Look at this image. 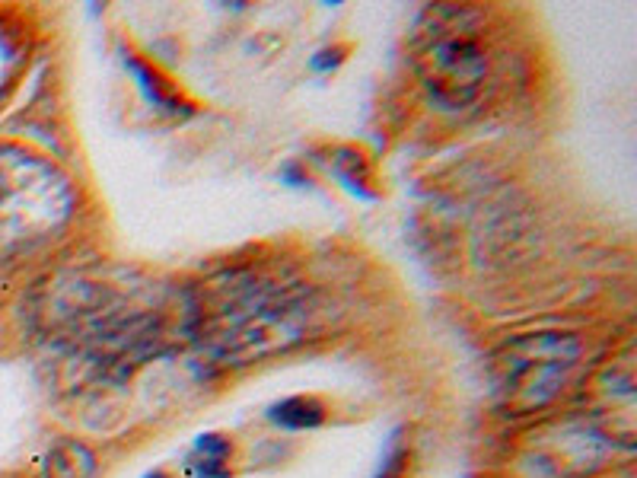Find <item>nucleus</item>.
Segmentation results:
<instances>
[{"instance_id":"obj_3","label":"nucleus","mask_w":637,"mask_h":478,"mask_svg":"<svg viewBox=\"0 0 637 478\" xmlns=\"http://www.w3.org/2000/svg\"><path fill=\"white\" fill-rule=\"evenodd\" d=\"M415 67L427 93L446 109H466L485 93L491 55L485 13L462 4L424 10L415 32Z\"/></svg>"},{"instance_id":"obj_4","label":"nucleus","mask_w":637,"mask_h":478,"mask_svg":"<svg viewBox=\"0 0 637 478\" xmlns=\"http://www.w3.org/2000/svg\"><path fill=\"white\" fill-rule=\"evenodd\" d=\"M74 214V189L61 169L0 144V262L48 243Z\"/></svg>"},{"instance_id":"obj_7","label":"nucleus","mask_w":637,"mask_h":478,"mask_svg":"<svg viewBox=\"0 0 637 478\" xmlns=\"http://www.w3.org/2000/svg\"><path fill=\"white\" fill-rule=\"evenodd\" d=\"M233 440L227 434H201L188 450L185 469L192 478H230L233 475Z\"/></svg>"},{"instance_id":"obj_5","label":"nucleus","mask_w":637,"mask_h":478,"mask_svg":"<svg viewBox=\"0 0 637 478\" xmlns=\"http://www.w3.org/2000/svg\"><path fill=\"white\" fill-rule=\"evenodd\" d=\"M583 357L587 345L574 332H532L510 338L491 364L497 405L507 415H529L552 405L577 380Z\"/></svg>"},{"instance_id":"obj_12","label":"nucleus","mask_w":637,"mask_h":478,"mask_svg":"<svg viewBox=\"0 0 637 478\" xmlns=\"http://www.w3.org/2000/svg\"><path fill=\"white\" fill-rule=\"evenodd\" d=\"M405 472H408V443L402 440V434H395L376 478H405Z\"/></svg>"},{"instance_id":"obj_13","label":"nucleus","mask_w":637,"mask_h":478,"mask_svg":"<svg viewBox=\"0 0 637 478\" xmlns=\"http://www.w3.org/2000/svg\"><path fill=\"white\" fill-rule=\"evenodd\" d=\"M144 478H169V472H166V469H153V472H147Z\"/></svg>"},{"instance_id":"obj_8","label":"nucleus","mask_w":637,"mask_h":478,"mask_svg":"<svg viewBox=\"0 0 637 478\" xmlns=\"http://www.w3.org/2000/svg\"><path fill=\"white\" fill-rule=\"evenodd\" d=\"M26 58H29L26 26L16 23L13 16H0V102L13 90L16 77L23 74Z\"/></svg>"},{"instance_id":"obj_1","label":"nucleus","mask_w":637,"mask_h":478,"mask_svg":"<svg viewBox=\"0 0 637 478\" xmlns=\"http://www.w3.org/2000/svg\"><path fill=\"white\" fill-rule=\"evenodd\" d=\"M169 310L150 284L71 275L48 281L32 313L51 335L99 364L141 361L166 338Z\"/></svg>"},{"instance_id":"obj_11","label":"nucleus","mask_w":637,"mask_h":478,"mask_svg":"<svg viewBox=\"0 0 637 478\" xmlns=\"http://www.w3.org/2000/svg\"><path fill=\"white\" fill-rule=\"evenodd\" d=\"M329 166L335 169V176L348 185V189H354L357 195H364V198H373L376 195V176H373V163L364 150H357V147H338L332 150V160Z\"/></svg>"},{"instance_id":"obj_6","label":"nucleus","mask_w":637,"mask_h":478,"mask_svg":"<svg viewBox=\"0 0 637 478\" xmlns=\"http://www.w3.org/2000/svg\"><path fill=\"white\" fill-rule=\"evenodd\" d=\"M125 67L137 77V87L144 90V96L153 102V106H160L172 115H192L195 106L182 96V90L172 83L163 71H157L150 61H144L141 55H134V51H125Z\"/></svg>"},{"instance_id":"obj_9","label":"nucleus","mask_w":637,"mask_h":478,"mask_svg":"<svg viewBox=\"0 0 637 478\" xmlns=\"http://www.w3.org/2000/svg\"><path fill=\"white\" fill-rule=\"evenodd\" d=\"M329 418V405L319 396H287L268 408V421L284 431H313Z\"/></svg>"},{"instance_id":"obj_2","label":"nucleus","mask_w":637,"mask_h":478,"mask_svg":"<svg viewBox=\"0 0 637 478\" xmlns=\"http://www.w3.org/2000/svg\"><path fill=\"white\" fill-rule=\"evenodd\" d=\"M313 303L274 281L217 284L211 300L188 303V329L220 364H249L306 338Z\"/></svg>"},{"instance_id":"obj_10","label":"nucleus","mask_w":637,"mask_h":478,"mask_svg":"<svg viewBox=\"0 0 637 478\" xmlns=\"http://www.w3.org/2000/svg\"><path fill=\"white\" fill-rule=\"evenodd\" d=\"M42 478H96V456L80 440H58L42 463Z\"/></svg>"}]
</instances>
